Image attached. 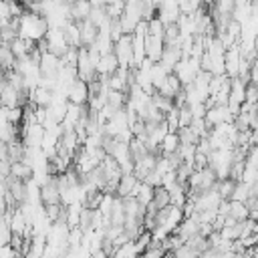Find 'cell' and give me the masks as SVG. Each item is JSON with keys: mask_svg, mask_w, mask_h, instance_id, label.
Masks as SVG:
<instances>
[{"mask_svg": "<svg viewBox=\"0 0 258 258\" xmlns=\"http://www.w3.org/2000/svg\"><path fill=\"white\" fill-rule=\"evenodd\" d=\"M46 30H48V24H46V20L40 14H34V12L24 10L18 16V36L20 38L36 42V40L44 38Z\"/></svg>", "mask_w": 258, "mask_h": 258, "instance_id": "obj_1", "label": "cell"}, {"mask_svg": "<svg viewBox=\"0 0 258 258\" xmlns=\"http://www.w3.org/2000/svg\"><path fill=\"white\" fill-rule=\"evenodd\" d=\"M151 204L155 206V210H161V208H165V206H169V194H167V189H165V187H161V185H157V187H153V196H151Z\"/></svg>", "mask_w": 258, "mask_h": 258, "instance_id": "obj_7", "label": "cell"}, {"mask_svg": "<svg viewBox=\"0 0 258 258\" xmlns=\"http://www.w3.org/2000/svg\"><path fill=\"white\" fill-rule=\"evenodd\" d=\"M137 187H139V179L133 175V171H131V173H123V175L119 177V183H117L115 194H117L119 198H125V196H135Z\"/></svg>", "mask_w": 258, "mask_h": 258, "instance_id": "obj_5", "label": "cell"}, {"mask_svg": "<svg viewBox=\"0 0 258 258\" xmlns=\"http://www.w3.org/2000/svg\"><path fill=\"white\" fill-rule=\"evenodd\" d=\"M204 121H206V125L212 129V127H216V125H222V123L232 121V113H230L228 105H214V107L206 109Z\"/></svg>", "mask_w": 258, "mask_h": 258, "instance_id": "obj_3", "label": "cell"}, {"mask_svg": "<svg viewBox=\"0 0 258 258\" xmlns=\"http://www.w3.org/2000/svg\"><path fill=\"white\" fill-rule=\"evenodd\" d=\"M10 175L20 179V181H26L32 177V167L26 163V161H16V163H10Z\"/></svg>", "mask_w": 258, "mask_h": 258, "instance_id": "obj_6", "label": "cell"}, {"mask_svg": "<svg viewBox=\"0 0 258 258\" xmlns=\"http://www.w3.org/2000/svg\"><path fill=\"white\" fill-rule=\"evenodd\" d=\"M14 60H16V56L12 54L10 46H8L6 42H0V67H2L4 71H10V69L14 67Z\"/></svg>", "mask_w": 258, "mask_h": 258, "instance_id": "obj_9", "label": "cell"}, {"mask_svg": "<svg viewBox=\"0 0 258 258\" xmlns=\"http://www.w3.org/2000/svg\"><path fill=\"white\" fill-rule=\"evenodd\" d=\"M16 2H20V4H24V6H26V4H30L32 0H16Z\"/></svg>", "mask_w": 258, "mask_h": 258, "instance_id": "obj_11", "label": "cell"}, {"mask_svg": "<svg viewBox=\"0 0 258 258\" xmlns=\"http://www.w3.org/2000/svg\"><path fill=\"white\" fill-rule=\"evenodd\" d=\"M113 54L121 69L133 67V48H131V34H121L113 42Z\"/></svg>", "mask_w": 258, "mask_h": 258, "instance_id": "obj_2", "label": "cell"}, {"mask_svg": "<svg viewBox=\"0 0 258 258\" xmlns=\"http://www.w3.org/2000/svg\"><path fill=\"white\" fill-rule=\"evenodd\" d=\"M228 216H232L236 222H242V220H246V218H248V208L244 206V202H236V200H230Z\"/></svg>", "mask_w": 258, "mask_h": 258, "instance_id": "obj_8", "label": "cell"}, {"mask_svg": "<svg viewBox=\"0 0 258 258\" xmlns=\"http://www.w3.org/2000/svg\"><path fill=\"white\" fill-rule=\"evenodd\" d=\"M64 95H67L69 103H75V105H85V103H87V99H89V89H87V83H85V81H81V79H75V81H73V83L67 87Z\"/></svg>", "mask_w": 258, "mask_h": 258, "instance_id": "obj_4", "label": "cell"}, {"mask_svg": "<svg viewBox=\"0 0 258 258\" xmlns=\"http://www.w3.org/2000/svg\"><path fill=\"white\" fill-rule=\"evenodd\" d=\"M179 145V139H177V133L175 131H167L159 143V151H175Z\"/></svg>", "mask_w": 258, "mask_h": 258, "instance_id": "obj_10", "label": "cell"}]
</instances>
